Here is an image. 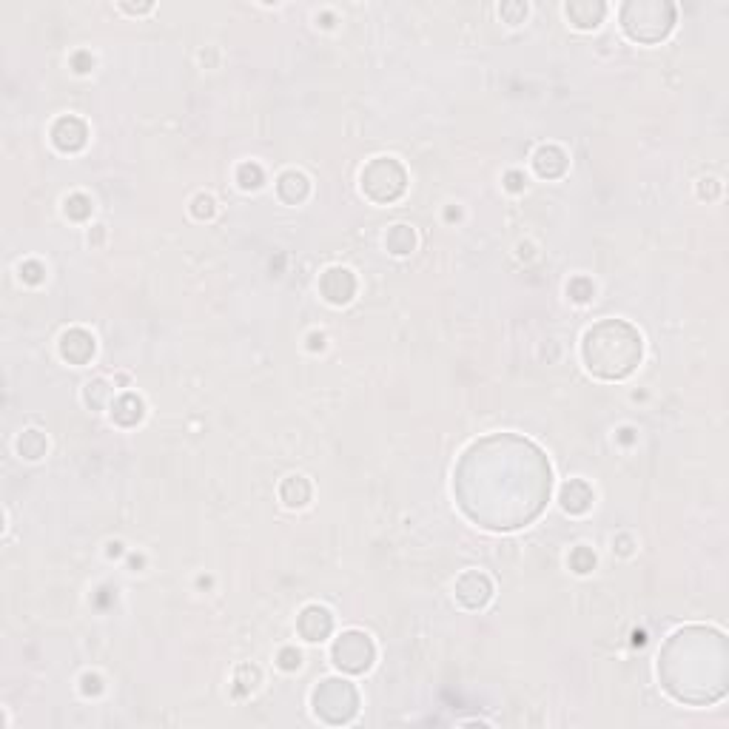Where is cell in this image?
Wrapping results in <instances>:
<instances>
[{
	"mask_svg": "<svg viewBox=\"0 0 729 729\" xmlns=\"http://www.w3.org/2000/svg\"><path fill=\"white\" fill-rule=\"evenodd\" d=\"M371 658H374V647H371L368 636H362V633H345L337 641V647H334V661L348 673L368 670Z\"/></svg>",
	"mask_w": 729,
	"mask_h": 729,
	"instance_id": "6da1fadb",
	"label": "cell"
}]
</instances>
